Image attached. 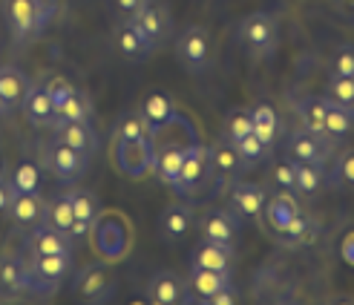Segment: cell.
<instances>
[{
	"label": "cell",
	"mask_w": 354,
	"mask_h": 305,
	"mask_svg": "<svg viewBox=\"0 0 354 305\" xmlns=\"http://www.w3.org/2000/svg\"><path fill=\"white\" fill-rule=\"evenodd\" d=\"M115 138H150V124L141 113H127L115 124Z\"/></svg>",
	"instance_id": "b9f144b4"
},
{
	"label": "cell",
	"mask_w": 354,
	"mask_h": 305,
	"mask_svg": "<svg viewBox=\"0 0 354 305\" xmlns=\"http://www.w3.org/2000/svg\"><path fill=\"white\" fill-rule=\"evenodd\" d=\"M328 185L354 193V147H346L343 153H337V158L331 161Z\"/></svg>",
	"instance_id": "d590c367"
},
{
	"label": "cell",
	"mask_w": 354,
	"mask_h": 305,
	"mask_svg": "<svg viewBox=\"0 0 354 305\" xmlns=\"http://www.w3.org/2000/svg\"><path fill=\"white\" fill-rule=\"evenodd\" d=\"M185 279H187V302H193V299L207 302V297L216 288H222L225 282H231V274L214 271V268H202V265H190V274Z\"/></svg>",
	"instance_id": "484cf974"
},
{
	"label": "cell",
	"mask_w": 354,
	"mask_h": 305,
	"mask_svg": "<svg viewBox=\"0 0 354 305\" xmlns=\"http://www.w3.org/2000/svg\"><path fill=\"white\" fill-rule=\"evenodd\" d=\"M331 75H354V44H340L331 55Z\"/></svg>",
	"instance_id": "7bdbcfd3"
},
{
	"label": "cell",
	"mask_w": 354,
	"mask_h": 305,
	"mask_svg": "<svg viewBox=\"0 0 354 305\" xmlns=\"http://www.w3.org/2000/svg\"><path fill=\"white\" fill-rule=\"evenodd\" d=\"M294 178H297V165L286 156L271 167L268 182H271V190H277V193H294Z\"/></svg>",
	"instance_id": "60d3db41"
},
{
	"label": "cell",
	"mask_w": 354,
	"mask_h": 305,
	"mask_svg": "<svg viewBox=\"0 0 354 305\" xmlns=\"http://www.w3.org/2000/svg\"><path fill=\"white\" fill-rule=\"evenodd\" d=\"M9 199H12V185L6 182V178H0V213H6Z\"/></svg>",
	"instance_id": "c3c4849f"
},
{
	"label": "cell",
	"mask_w": 354,
	"mask_h": 305,
	"mask_svg": "<svg viewBox=\"0 0 354 305\" xmlns=\"http://www.w3.org/2000/svg\"><path fill=\"white\" fill-rule=\"evenodd\" d=\"M248 110H251V121H254V136H259L262 145H268L274 150L277 138H279V130H282L277 110H274L268 101H259L254 107H248Z\"/></svg>",
	"instance_id": "f546056e"
},
{
	"label": "cell",
	"mask_w": 354,
	"mask_h": 305,
	"mask_svg": "<svg viewBox=\"0 0 354 305\" xmlns=\"http://www.w3.org/2000/svg\"><path fill=\"white\" fill-rule=\"evenodd\" d=\"M150 3V0H110V6L118 17H124V21H130V17H136L141 9H145Z\"/></svg>",
	"instance_id": "f6af8a7d"
},
{
	"label": "cell",
	"mask_w": 354,
	"mask_h": 305,
	"mask_svg": "<svg viewBox=\"0 0 354 305\" xmlns=\"http://www.w3.org/2000/svg\"><path fill=\"white\" fill-rule=\"evenodd\" d=\"M239 297V291L234 288V282H225L222 288H216L214 294L207 297V305H234Z\"/></svg>",
	"instance_id": "bcb514c9"
},
{
	"label": "cell",
	"mask_w": 354,
	"mask_h": 305,
	"mask_svg": "<svg viewBox=\"0 0 354 305\" xmlns=\"http://www.w3.org/2000/svg\"><path fill=\"white\" fill-rule=\"evenodd\" d=\"M210 178V165H207V145L196 141L185 150V158H182V167H179V178H176L173 190L179 196H193L199 193L202 185Z\"/></svg>",
	"instance_id": "8fae6325"
},
{
	"label": "cell",
	"mask_w": 354,
	"mask_h": 305,
	"mask_svg": "<svg viewBox=\"0 0 354 305\" xmlns=\"http://www.w3.org/2000/svg\"><path fill=\"white\" fill-rule=\"evenodd\" d=\"M334 150H337V141L328 138L326 133H311L306 127H291L286 136V156L291 161H306V165H328L334 158Z\"/></svg>",
	"instance_id": "3957f363"
},
{
	"label": "cell",
	"mask_w": 354,
	"mask_h": 305,
	"mask_svg": "<svg viewBox=\"0 0 354 305\" xmlns=\"http://www.w3.org/2000/svg\"><path fill=\"white\" fill-rule=\"evenodd\" d=\"M44 89H46V95L52 98V104H55V113H58V107L75 93V86L69 84L66 78H58V75H55V78H49V81L44 84Z\"/></svg>",
	"instance_id": "ee69618b"
},
{
	"label": "cell",
	"mask_w": 354,
	"mask_h": 305,
	"mask_svg": "<svg viewBox=\"0 0 354 305\" xmlns=\"http://www.w3.org/2000/svg\"><path fill=\"white\" fill-rule=\"evenodd\" d=\"M268 199V190L257 182H236L227 187V210L245 225V222H262V207Z\"/></svg>",
	"instance_id": "9c48e42d"
},
{
	"label": "cell",
	"mask_w": 354,
	"mask_h": 305,
	"mask_svg": "<svg viewBox=\"0 0 354 305\" xmlns=\"http://www.w3.org/2000/svg\"><path fill=\"white\" fill-rule=\"evenodd\" d=\"M138 113L145 115V121L150 124V133H153L158 124H165V121H170L176 115V101L167 93H150Z\"/></svg>",
	"instance_id": "1f68e13d"
},
{
	"label": "cell",
	"mask_w": 354,
	"mask_h": 305,
	"mask_svg": "<svg viewBox=\"0 0 354 305\" xmlns=\"http://www.w3.org/2000/svg\"><path fill=\"white\" fill-rule=\"evenodd\" d=\"M115 49L124 61H133V64H145L153 58L156 46L141 35L130 21H124L118 29H115Z\"/></svg>",
	"instance_id": "ac0fdd59"
},
{
	"label": "cell",
	"mask_w": 354,
	"mask_h": 305,
	"mask_svg": "<svg viewBox=\"0 0 354 305\" xmlns=\"http://www.w3.org/2000/svg\"><path fill=\"white\" fill-rule=\"evenodd\" d=\"M21 250H24L26 259L46 257V254H73L75 242H73V237H66V233L49 228V225H35V228H29V233L24 237Z\"/></svg>",
	"instance_id": "7c38bea8"
},
{
	"label": "cell",
	"mask_w": 354,
	"mask_h": 305,
	"mask_svg": "<svg viewBox=\"0 0 354 305\" xmlns=\"http://www.w3.org/2000/svg\"><path fill=\"white\" fill-rule=\"evenodd\" d=\"M55 138L66 147H75L86 156H93L98 150V136L95 130L90 127V121H66V118H58L55 124Z\"/></svg>",
	"instance_id": "d6986e66"
},
{
	"label": "cell",
	"mask_w": 354,
	"mask_h": 305,
	"mask_svg": "<svg viewBox=\"0 0 354 305\" xmlns=\"http://www.w3.org/2000/svg\"><path fill=\"white\" fill-rule=\"evenodd\" d=\"M113 161L127 178H145L153 173V145L150 138H115Z\"/></svg>",
	"instance_id": "ba28073f"
},
{
	"label": "cell",
	"mask_w": 354,
	"mask_h": 305,
	"mask_svg": "<svg viewBox=\"0 0 354 305\" xmlns=\"http://www.w3.org/2000/svg\"><path fill=\"white\" fill-rule=\"evenodd\" d=\"M147 297L156 305H182L187 302V279L176 271H156L147 279Z\"/></svg>",
	"instance_id": "9a60e30c"
},
{
	"label": "cell",
	"mask_w": 354,
	"mask_h": 305,
	"mask_svg": "<svg viewBox=\"0 0 354 305\" xmlns=\"http://www.w3.org/2000/svg\"><path fill=\"white\" fill-rule=\"evenodd\" d=\"M32 81L17 66H0V113H15L29 93Z\"/></svg>",
	"instance_id": "ffe728a7"
},
{
	"label": "cell",
	"mask_w": 354,
	"mask_h": 305,
	"mask_svg": "<svg viewBox=\"0 0 354 305\" xmlns=\"http://www.w3.org/2000/svg\"><path fill=\"white\" fill-rule=\"evenodd\" d=\"M9 185H12V190L38 193V190H41V167L35 165V161H21V165L15 167Z\"/></svg>",
	"instance_id": "74e56055"
},
{
	"label": "cell",
	"mask_w": 354,
	"mask_h": 305,
	"mask_svg": "<svg viewBox=\"0 0 354 305\" xmlns=\"http://www.w3.org/2000/svg\"><path fill=\"white\" fill-rule=\"evenodd\" d=\"M248 133H254V121H251V110H248V107H236V110H231L225 115L222 136L227 141H234V145H236V141L245 138Z\"/></svg>",
	"instance_id": "8d00e7d4"
},
{
	"label": "cell",
	"mask_w": 354,
	"mask_h": 305,
	"mask_svg": "<svg viewBox=\"0 0 354 305\" xmlns=\"http://www.w3.org/2000/svg\"><path fill=\"white\" fill-rule=\"evenodd\" d=\"M44 167L55 176L58 182L73 185L78 178H84L86 170H90V156L75 150V147H66L55 138L52 145L44 147Z\"/></svg>",
	"instance_id": "5b68a950"
},
{
	"label": "cell",
	"mask_w": 354,
	"mask_h": 305,
	"mask_svg": "<svg viewBox=\"0 0 354 305\" xmlns=\"http://www.w3.org/2000/svg\"><path fill=\"white\" fill-rule=\"evenodd\" d=\"M351 133H354V113L343 110V107H337V104H328V110H326V136L340 145V141L348 138Z\"/></svg>",
	"instance_id": "e575fe53"
},
{
	"label": "cell",
	"mask_w": 354,
	"mask_h": 305,
	"mask_svg": "<svg viewBox=\"0 0 354 305\" xmlns=\"http://www.w3.org/2000/svg\"><path fill=\"white\" fill-rule=\"evenodd\" d=\"M21 110L26 115V121L32 124V127H52V124L58 121V113H55V104H52V98L46 95V89L41 84H32L29 93L21 104Z\"/></svg>",
	"instance_id": "cb8c5ba5"
},
{
	"label": "cell",
	"mask_w": 354,
	"mask_h": 305,
	"mask_svg": "<svg viewBox=\"0 0 354 305\" xmlns=\"http://www.w3.org/2000/svg\"><path fill=\"white\" fill-rule=\"evenodd\" d=\"M176 58L190 75H202L210 66V35L205 26L193 24L179 32L176 38Z\"/></svg>",
	"instance_id": "8992f818"
},
{
	"label": "cell",
	"mask_w": 354,
	"mask_h": 305,
	"mask_svg": "<svg viewBox=\"0 0 354 305\" xmlns=\"http://www.w3.org/2000/svg\"><path fill=\"white\" fill-rule=\"evenodd\" d=\"M207 165H210V176L216 178L222 187H231L242 173H248V161L239 156L234 141H227L225 136H219L216 141L207 145Z\"/></svg>",
	"instance_id": "52a82bcc"
},
{
	"label": "cell",
	"mask_w": 354,
	"mask_h": 305,
	"mask_svg": "<svg viewBox=\"0 0 354 305\" xmlns=\"http://www.w3.org/2000/svg\"><path fill=\"white\" fill-rule=\"evenodd\" d=\"M0 178H6V158H3V153H0Z\"/></svg>",
	"instance_id": "681fc988"
},
{
	"label": "cell",
	"mask_w": 354,
	"mask_h": 305,
	"mask_svg": "<svg viewBox=\"0 0 354 305\" xmlns=\"http://www.w3.org/2000/svg\"><path fill=\"white\" fill-rule=\"evenodd\" d=\"M73 271V254H46L26 259V282L29 291L38 297H49L61 288V282Z\"/></svg>",
	"instance_id": "7a4b0ae2"
},
{
	"label": "cell",
	"mask_w": 354,
	"mask_h": 305,
	"mask_svg": "<svg viewBox=\"0 0 354 305\" xmlns=\"http://www.w3.org/2000/svg\"><path fill=\"white\" fill-rule=\"evenodd\" d=\"M326 182H328V173L323 170V165H306V161H299L297 178H294V196H299V199H317L320 190L326 187Z\"/></svg>",
	"instance_id": "f1b7e54d"
},
{
	"label": "cell",
	"mask_w": 354,
	"mask_h": 305,
	"mask_svg": "<svg viewBox=\"0 0 354 305\" xmlns=\"http://www.w3.org/2000/svg\"><path fill=\"white\" fill-rule=\"evenodd\" d=\"M236 150H239V156L248 161V167H251V170L259 165V161H265V158L271 156V147L262 145V138L254 136V133H248L245 138H239V141H236Z\"/></svg>",
	"instance_id": "ab89813d"
},
{
	"label": "cell",
	"mask_w": 354,
	"mask_h": 305,
	"mask_svg": "<svg viewBox=\"0 0 354 305\" xmlns=\"http://www.w3.org/2000/svg\"><path fill=\"white\" fill-rule=\"evenodd\" d=\"M185 150L187 147H162V150H153V173L162 178L167 187H173L176 178H179V167H182Z\"/></svg>",
	"instance_id": "4dcf8cb0"
},
{
	"label": "cell",
	"mask_w": 354,
	"mask_h": 305,
	"mask_svg": "<svg viewBox=\"0 0 354 305\" xmlns=\"http://www.w3.org/2000/svg\"><path fill=\"white\" fill-rule=\"evenodd\" d=\"M323 95L328 104H337L354 113V75H328Z\"/></svg>",
	"instance_id": "836d02e7"
},
{
	"label": "cell",
	"mask_w": 354,
	"mask_h": 305,
	"mask_svg": "<svg viewBox=\"0 0 354 305\" xmlns=\"http://www.w3.org/2000/svg\"><path fill=\"white\" fill-rule=\"evenodd\" d=\"M317 239H320V222H317L311 213H303V210H299L297 216L291 219L288 228H282V230L277 233V242H279L282 248H291V250L308 248V245H314Z\"/></svg>",
	"instance_id": "44dd1931"
},
{
	"label": "cell",
	"mask_w": 354,
	"mask_h": 305,
	"mask_svg": "<svg viewBox=\"0 0 354 305\" xmlns=\"http://www.w3.org/2000/svg\"><path fill=\"white\" fill-rule=\"evenodd\" d=\"M236 41L254 58H271L279 46V21L271 12H251L236 26Z\"/></svg>",
	"instance_id": "6da1fadb"
},
{
	"label": "cell",
	"mask_w": 354,
	"mask_h": 305,
	"mask_svg": "<svg viewBox=\"0 0 354 305\" xmlns=\"http://www.w3.org/2000/svg\"><path fill=\"white\" fill-rule=\"evenodd\" d=\"M299 213V202L294 199V193H268L265 199V207H262V219L274 233H279L282 228H288L291 219Z\"/></svg>",
	"instance_id": "d4e9b609"
},
{
	"label": "cell",
	"mask_w": 354,
	"mask_h": 305,
	"mask_svg": "<svg viewBox=\"0 0 354 305\" xmlns=\"http://www.w3.org/2000/svg\"><path fill=\"white\" fill-rule=\"evenodd\" d=\"M6 17H9L12 38L17 44L38 38L46 26V17L38 6V0H6Z\"/></svg>",
	"instance_id": "30bf717a"
},
{
	"label": "cell",
	"mask_w": 354,
	"mask_h": 305,
	"mask_svg": "<svg viewBox=\"0 0 354 305\" xmlns=\"http://www.w3.org/2000/svg\"><path fill=\"white\" fill-rule=\"evenodd\" d=\"M58 118H66V121H90V118H93V104H90V98L75 89V93L58 107Z\"/></svg>",
	"instance_id": "f35d334b"
},
{
	"label": "cell",
	"mask_w": 354,
	"mask_h": 305,
	"mask_svg": "<svg viewBox=\"0 0 354 305\" xmlns=\"http://www.w3.org/2000/svg\"><path fill=\"white\" fill-rule=\"evenodd\" d=\"M115 288H118V279L107 262L84 265L73 279V294L86 302H107V299H113Z\"/></svg>",
	"instance_id": "277c9868"
},
{
	"label": "cell",
	"mask_w": 354,
	"mask_h": 305,
	"mask_svg": "<svg viewBox=\"0 0 354 305\" xmlns=\"http://www.w3.org/2000/svg\"><path fill=\"white\" fill-rule=\"evenodd\" d=\"M38 6H41V12H44V17H46V24L55 17L58 12H61V6H64V0H38Z\"/></svg>",
	"instance_id": "7dc6e473"
},
{
	"label": "cell",
	"mask_w": 354,
	"mask_h": 305,
	"mask_svg": "<svg viewBox=\"0 0 354 305\" xmlns=\"http://www.w3.org/2000/svg\"><path fill=\"white\" fill-rule=\"evenodd\" d=\"M6 213L12 216V222H15V225H21V228H35V225H44L46 202L41 199V193L12 190V199H9Z\"/></svg>",
	"instance_id": "e0dca14e"
},
{
	"label": "cell",
	"mask_w": 354,
	"mask_h": 305,
	"mask_svg": "<svg viewBox=\"0 0 354 305\" xmlns=\"http://www.w3.org/2000/svg\"><path fill=\"white\" fill-rule=\"evenodd\" d=\"M130 24L145 35L153 46H162L170 38V32H173V15L165 6H158V3L150 0V3L141 9L136 17H130Z\"/></svg>",
	"instance_id": "5bb4252c"
},
{
	"label": "cell",
	"mask_w": 354,
	"mask_h": 305,
	"mask_svg": "<svg viewBox=\"0 0 354 305\" xmlns=\"http://www.w3.org/2000/svg\"><path fill=\"white\" fill-rule=\"evenodd\" d=\"M190 265H202V268H214V271L231 274L234 268V245H222L214 239H199V245L193 248Z\"/></svg>",
	"instance_id": "4316f807"
},
{
	"label": "cell",
	"mask_w": 354,
	"mask_h": 305,
	"mask_svg": "<svg viewBox=\"0 0 354 305\" xmlns=\"http://www.w3.org/2000/svg\"><path fill=\"white\" fill-rule=\"evenodd\" d=\"M73 222H75V213H73V202H69V193H61V196H55L52 202H46L44 225L55 228V230H61V233H66V237H69V230H73Z\"/></svg>",
	"instance_id": "d6a6232c"
},
{
	"label": "cell",
	"mask_w": 354,
	"mask_h": 305,
	"mask_svg": "<svg viewBox=\"0 0 354 305\" xmlns=\"http://www.w3.org/2000/svg\"><path fill=\"white\" fill-rule=\"evenodd\" d=\"M326 110H328L326 95H303L294 101L297 124L311 133H326Z\"/></svg>",
	"instance_id": "83f0119b"
},
{
	"label": "cell",
	"mask_w": 354,
	"mask_h": 305,
	"mask_svg": "<svg viewBox=\"0 0 354 305\" xmlns=\"http://www.w3.org/2000/svg\"><path fill=\"white\" fill-rule=\"evenodd\" d=\"M193 222H196V213H193L190 205H167L162 210V216H158V233H162L165 242H179L187 237V230L193 228Z\"/></svg>",
	"instance_id": "7402d4cb"
},
{
	"label": "cell",
	"mask_w": 354,
	"mask_h": 305,
	"mask_svg": "<svg viewBox=\"0 0 354 305\" xmlns=\"http://www.w3.org/2000/svg\"><path fill=\"white\" fill-rule=\"evenodd\" d=\"M196 225H199V237L202 239H214V242H222V245H234L236 237H239V228H242V222L227 207L205 210L202 216L196 219Z\"/></svg>",
	"instance_id": "4fadbf2b"
},
{
	"label": "cell",
	"mask_w": 354,
	"mask_h": 305,
	"mask_svg": "<svg viewBox=\"0 0 354 305\" xmlns=\"http://www.w3.org/2000/svg\"><path fill=\"white\" fill-rule=\"evenodd\" d=\"M66 193H69V202H73V213H75V222H73L69 237H73V242H81V239L90 237L93 225L98 222V199L84 187H73Z\"/></svg>",
	"instance_id": "2e32d148"
},
{
	"label": "cell",
	"mask_w": 354,
	"mask_h": 305,
	"mask_svg": "<svg viewBox=\"0 0 354 305\" xmlns=\"http://www.w3.org/2000/svg\"><path fill=\"white\" fill-rule=\"evenodd\" d=\"M29 291L26 282V257L3 254L0 257V297H21Z\"/></svg>",
	"instance_id": "603a6c76"
}]
</instances>
